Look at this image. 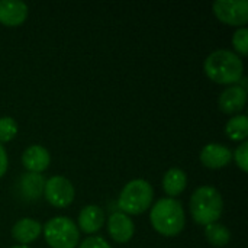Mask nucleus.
<instances>
[{"label": "nucleus", "instance_id": "f257e3e1", "mask_svg": "<svg viewBox=\"0 0 248 248\" xmlns=\"http://www.w3.org/2000/svg\"><path fill=\"white\" fill-rule=\"evenodd\" d=\"M203 68L212 81L224 86L238 84L244 71L241 58L228 49H217L211 52L205 60Z\"/></svg>", "mask_w": 248, "mask_h": 248}, {"label": "nucleus", "instance_id": "f03ea898", "mask_svg": "<svg viewBox=\"0 0 248 248\" xmlns=\"http://www.w3.org/2000/svg\"><path fill=\"white\" fill-rule=\"evenodd\" d=\"M153 228L164 237L179 235L186 222V215L182 203L171 198H163L155 202L150 212Z\"/></svg>", "mask_w": 248, "mask_h": 248}, {"label": "nucleus", "instance_id": "7ed1b4c3", "mask_svg": "<svg viewBox=\"0 0 248 248\" xmlns=\"http://www.w3.org/2000/svg\"><path fill=\"white\" fill-rule=\"evenodd\" d=\"M224 212V201L214 186H202L196 189L190 198V214L196 224H215Z\"/></svg>", "mask_w": 248, "mask_h": 248}, {"label": "nucleus", "instance_id": "20e7f679", "mask_svg": "<svg viewBox=\"0 0 248 248\" xmlns=\"http://www.w3.org/2000/svg\"><path fill=\"white\" fill-rule=\"evenodd\" d=\"M154 190L153 186L144 179H135L128 182L118 199V205L125 215H141L153 203Z\"/></svg>", "mask_w": 248, "mask_h": 248}, {"label": "nucleus", "instance_id": "39448f33", "mask_svg": "<svg viewBox=\"0 0 248 248\" xmlns=\"http://www.w3.org/2000/svg\"><path fill=\"white\" fill-rule=\"evenodd\" d=\"M44 237L51 248H76L80 240V231L73 219L55 217L44 225Z\"/></svg>", "mask_w": 248, "mask_h": 248}, {"label": "nucleus", "instance_id": "423d86ee", "mask_svg": "<svg viewBox=\"0 0 248 248\" xmlns=\"http://www.w3.org/2000/svg\"><path fill=\"white\" fill-rule=\"evenodd\" d=\"M212 9L215 16L227 25L244 28L248 22L247 0H218Z\"/></svg>", "mask_w": 248, "mask_h": 248}, {"label": "nucleus", "instance_id": "0eeeda50", "mask_svg": "<svg viewBox=\"0 0 248 248\" xmlns=\"http://www.w3.org/2000/svg\"><path fill=\"white\" fill-rule=\"evenodd\" d=\"M44 195L48 203H51L55 208H65L71 205L76 196V190L73 183L62 177V176H54L45 182L44 186Z\"/></svg>", "mask_w": 248, "mask_h": 248}, {"label": "nucleus", "instance_id": "6e6552de", "mask_svg": "<svg viewBox=\"0 0 248 248\" xmlns=\"http://www.w3.org/2000/svg\"><path fill=\"white\" fill-rule=\"evenodd\" d=\"M247 103V89L234 84L225 89L218 100L219 109L227 115H238Z\"/></svg>", "mask_w": 248, "mask_h": 248}, {"label": "nucleus", "instance_id": "1a4fd4ad", "mask_svg": "<svg viewBox=\"0 0 248 248\" xmlns=\"http://www.w3.org/2000/svg\"><path fill=\"white\" fill-rule=\"evenodd\" d=\"M201 163L208 169H222L232 160V151L222 144H208L201 151Z\"/></svg>", "mask_w": 248, "mask_h": 248}, {"label": "nucleus", "instance_id": "9d476101", "mask_svg": "<svg viewBox=\"0 0 248 248\" xmlns=\"http://www.w3.org/2000/svg\"><path fill=\"white\" fill-rule=\"evenodd\" d=\"M108 231L113 241L124 244V243H128L134 237L135 227H134L132 219L128 215L122 212H113L108 221Z\"/></svg>", "mask_w": 248, "mask_h": 248}, {"label": "nucleus", "instance_id": "9b49d317", "mask_svg": "<svg viewBox=\"0 0 248 248\" xmlns=\"http://www.w3.org/2000/svg\"><path fill=\"white\" fill-rule=\"evenodd\" d=\"M51 163V155L48 150L42 145H31L22 154V164L29 173H42L48 169Z\"/></svg>", "mask_w": 248, "mask_h": 248}, {"label": "nucleus", "instance_id": "f8f14e48", "mask_svg": "<svg viewBox=\"0 0 248 248\" xmlns=\"http://www.w3.org/2000/svg\"><path fill=\"white\" fill-rule=\"evenodd\" d=\"M28 17V6L20 0H0V23L19 26Z\"/></svg>", "mask_w": 248, "mask_h": 248}, {"label": "nucleus", "instance_id": "ddd939ff", "mask_svg": "<svg viewBox=\"0 0 248 248\" xmlns=\"http://www.w3.org/2000/svg\"><path fill=\"white\" fill-rule=\"evenodd\" d=\"M105 224V212L96 205L84 206L78 214V227L86 234L97 232Z\"/></svg>", "mask_w": 248, "mask_h": 248}, {"label": "nucleus", "instance_id": "4468645a", "mask_svg": "<svg viewBox=\"0 0 248 248\" xmlns=\"http://www.w3.org/2000/svg\"><path fill=\"white\" fill-rule=\"evenodd\" d=\"M42 232V227L38 221L32 218H22L19 219L12 228V237L20 243V246H26L35 241Z\"/></svg>", "mask_w": 248, "mask_h": 248}, {"label": "nucleus", "instance_id": "2eb2a0df", "mask_svg": "<svg viewBox=\"0 0 248 248\" xmlns=\"http://www.w3.org/2000/svg\"><path fill=\"white\" fill-rule=\"evenodd\" d=\"M44 186H45L44 177L36 173H25L19 180L20 195L28 201H36L44 192Z\"/></svg>", "mask_w": 248, "mask_h": 248}, {"label": "nucleus", "instance_id": "dca6fc26", "mask_svg": "<svg viewBox=\"0 0 248 248\" xmlns=\"http://www.w3.org/2000/svg\"><path fill=\"white\" fill-rule=\"evenodd\" d=\"M186 186H187V176L182 169L173 167L166 171L163 177V190L169 196H171V199L183 193Z\"/></svg>", "mask_w": 248, "mask_h": 248}, {"label": "nucleus", "instance_id": "f3484780", "mask_svg": "<svg viewBox=\"0 0 248 248\" xmlns=\"http://www.w3.org/2000/svg\"><path fill=\"white\" fill-rule=\"evenodd\" d=\"M225 135L231 141H246L248 137V118L246 115L232 116L225 125Z\"/></svg>", "mask_w": 248, "mask_h": 248}, {"label": "nucleus", "instance_id": "a211bd4d", "mask_svg": "<svg viewBox=\"0 0 248 248\" xmlns=\"http://www.w3.org/2000/svg\"><path fill=\"white\" fill-rule=\"evenodd\" d=\"M205 235H206L209 244H212L215 247H225L231 238L230 230L227 227L218 224V222L206 225L205 227Z\"/></svg>", "mask_w": 248, "mask_h": 248}, {"label": "nucleus", "instance_id": "6ab92c4d", "mask_svg": "<svg viewBox=\"0 0 248 248\" xmlns=\"http://www.w3.org/2000/svg\"><path fill=\"white\" fill-rule=\"evenodd\" d=\"M17 134V124L10 116L0 118V144L12 141Z\"/></svg>", "mask_w": 248, "mask_h": 248}, {"label": "nucleus", "instance_id": "aec40b11", "mask_svg": "<svg viewBox=\"0 0 248 248\" xmlns=\"http://www.w3.org/2000/svg\"><path fill=\"white\" fill-rule=\"evenodd\" d=\"M232 46L235 48V51L241 55H247L248 52V29L240 28L234 32L232 35Z\"/></svg>", "mask_w": 248, "mask_h": 248}, {"label": "nucleus", "instance_id": "412c9836", "mask_svg": "<svg viewBox=\"0 0 248 248\" xmlns=\"http://www.w3.org/2000/svg\"><path fill=\"white\" fill-rule=\"evenodd\" d=\"M232 157L235 158V163L237 166L244 171H248V142L247 141H243L241 145L235 150V153L232 154Z\"/></svg>", "mask_w": 248, "mask_h": 248}, {"label": "nucleus", "instance_id": "4be33fe9", "mask_svg": "<svg viewBox=\"0 0 248 248\" xmlns=\"http://www.w3.org/2000/svg\"><path fill=\"white\" fill-rule=\"evenodd\" d=\"M78 248H112L109 244H108V241L103 238V237H89V238H86Z\"/></svg>", "mask_w": 248, "mask_h": 248}, {"label": "nucleus", "instance_id": "5701e85b", "mask_svg": "<svg viewBox=\"0 0 248 248\" xmlns=\"http://www.w3.org/2000/svg\"><path fill=\"white\" fill-rule=\"evenodd\" d=\"M9 167V158H7V153L4 150V147L0 144V177L4 176V173L7 171Z\"/></svg>", "mask_w": 248, "mask_h": 248}, {"label": "nucleus", "instance_id": "b1692460", "mask_svg": "<svg viewBox=\"0 0 248 248\" xmlns=\"http://www.w3.org/2000/svg\"><path fill=\"white\" fill-rule=\"evenodd\" d=\"M12 248H31V247H28V246H15V247H12Z\"/></svg>", "mask_w": 248, "mask_h": 248}]
</instances>
